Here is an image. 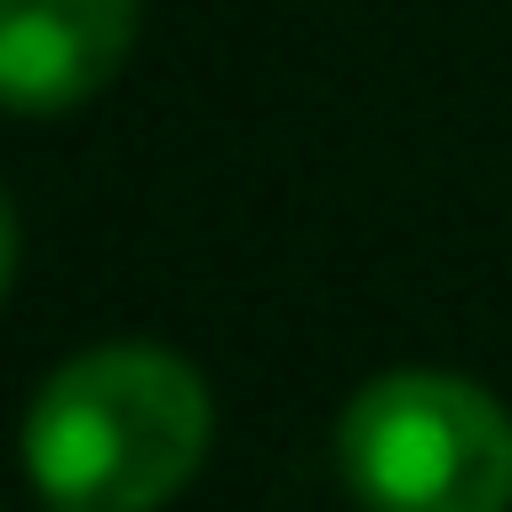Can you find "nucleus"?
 <instances>
[{
  "label": "nucleus",
  "mask_w": 512,
  "mask_h": 512,
  "mask_svg": "<svg viewBox=\"0 0 512 512\" xmlns=\"http://www.w3.org/2000/svg\"><path fill=\"white\" fill-rule=\"evenodd\" d=\"M208 456V384L160 344L64 360L24 416V472L48 512H160Z\"/></svg>",
  "instance_id": "1"
},
{
  "label": "nucleus",
  "mask_w": 512,
  "mask_h": 512,
  "mask_svg": "<svg viewBox=\"0 0 512 512\" xmlns=\"http://www.w3.org/2000/svg\"><path fill=\"white\" fill-rule=\"evenodd\" d=\"M336 464L368 512H512V416L448 368L368 376L336 424Z\"/></svg>",
  "instance_id": "2"
},
{
  "label": "nucleus",
  "mask_w": 512,
  "mask_h": 512,
  "mask_svg": "<svg viewBox=\"0 0 512 512\" xmlns=\"http://www.w3.org/2000/svg\"><path fill=\"white\" fill-rule=\"evenodd\" d=\"M136 48V0H0V88L16 112L88 104Z\"/></svg>",
  "instance_id": "3"
}]
</instances>
